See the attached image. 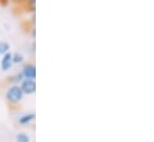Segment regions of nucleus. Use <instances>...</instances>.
Wrapping results in <instances>:
<instances>
[{
    "label": "nucleus",
    "instance_id": "obj_9",
    "mask_svg": "<svg viewBox=\"0 0 154 142\" xmlns=\"http://www.w3.org/2000/svg\"><path fill=\"white\" fill-rule=\"evenodd\" d=\"M10 50V44L6 42H0V54H6Z\"/></svg>",
    "mask_w": 154,
    "mask_h": 142
},
{
    "label": "nucleus",
    "instance_id": "obj_1",
    "mask_svg": "<svg viewBox=\"0 0 154 142\" xmlns=\"http://www.w3.org/2000/svg\"><path fill=\"white\" fill-rule=\"evenodd\" d=\"M23 97H24V93L22 92L19 85L10 86V88L6 91V94H5L6 103H7V105H8L10 109H12V107L17 109V107L19 106L20 102L23 100Z\"/></svg>",
    "mask_w": 154,
    "mask_h": 142
},
{
    "label": "nucleus",
    "instance_id": "obj_2",
    "mask_svg": "<svg viewBox=\"0 0 154 142\" xmlns=\"http://www.w3.org/2000/svg\"><path fill=\"white\" fill-rule=\"evenodd\" d=\"M20 90L24 94H32L36 91V82L35 80H30V79H24L22 80V85H20Z\"/></svg>",
    "mask_w": 154,
    "mask_h": 142
},
{
    "label": "nucleus",
    "instance_id": "obj_6",
    "mask_svg": "<svg viewBox=\"0 0 154 142\" xmlns=\"http://www.w3.org/2000/svg\"><path fill=\"white\" fill-rule=\"evenodd\" d=\"M16 141L17 142H30V137L25 134V133H19L16 136Z\"/></svg>",
    "mask_w": 154,
    "mask_h": 142
},
{
    "label": "nucleus",
    "instance_id": "obj_3",
    "mask_svg": "<svg viewBox=\"0 0 154 142\" xmlns=\"http://www.w3.org/2000/svg\"><path fill=\"white\" fill-rule=\"evenodd\" d=\"M20 73L25 79L35 80V78H36V66L34 63H26V65H24L23 71Z\"/></svg>",
    "mask_w": 154,
    "mask_h": 142
},
{
    "label": "nucleus",
    "instance_id": "obj_5",
    "mask_svg": "<svg viewBox=\"0 0 154 142\" xmlns=\"http://www.w3.org/2000/svg\"><path fill=\"white\" fill-rule=\"evenodd\" d=\"M34 118H35V113H34V112H31V113H28V115L22 116V117L18 119V122H19L20 124H28V123H29V122H31Z\"/></svg>",
    "mask_w": 154,
    "mask_h": 142
},
{
    "label": "nucleus",
    "instance_id": "obj_4",
    "mask_svg": "<svg viewBox=\"0 0 154 142\" xmlns=\"http://www.w3.org/2000/svg\"><path fill=\"white\" fill-rule=\"evenodd\" d=\"M12 66V54L8 51L6 54H4L2 60H1V68L2 71H7L8 68H11Z\"/></svg>",
    "mask_w": 154,
    "mask_h": 142
},
{
    "label": "nucleus",
    "instance_id": "obj_7",
    "mask_svg": "<svg viewBox=\"0 0 154 142\" xmlns=\"http://www.w3.org/2000/svg\"><path fill=\"white\" fill-rule=\"evenodd\" d=\"M22 80H23L22 73H17V74L10 76V78L7 79V82H19V81H22Z\"/></svg>",
    "mask_w": 154,
    "mask_h": 142
},
{
    "label": "nucleus",
    "instance_id": "obj_8",
    "mask_svg": "<svg viewBox=\"0 0 154 142\" xmlns=\"http://www.w3.org/2000/svg\"><path fill=\"white\" fill-rule=\"evenodd\" d=\"M23 60H24V57L22 54H18V53L12 54V63H22Z\"/></svg>",
    "mask_w": 154,
    "mask_h": 142
}]
</instances>
